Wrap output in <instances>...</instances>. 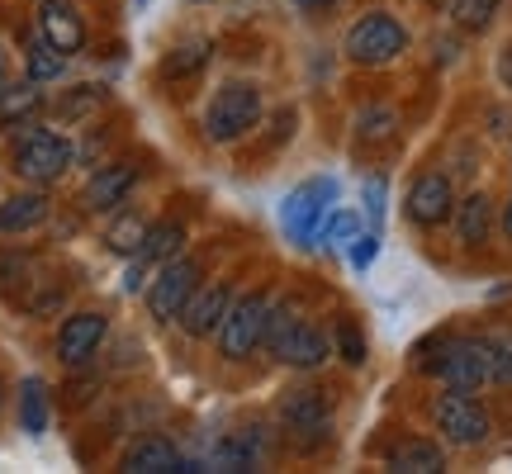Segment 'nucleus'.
<instances>
[{
  "label": "nucleus",
  "mask_w": 512,
  "mask_h": 474,
  "mask_svg": "<svg viewBox=\"0 0 512 474\" xmlns=\"http://www.w3.org/2000/svg\"><path fill=\"white\" fill-rule=\"evenodd\" d=\"M261 91H256L252 81H228L219 86V95L209 100V110H204V138L209 143H238L247 138L256 124H261Z\"/></svg>",
  "instance_id": "f257e3e1"
},
{
  "label": "nucleus",
  "mask_w": 512,
  "mask_h": 474,
  "mask_svg": "<svg viewBox=\"0 0 512 474\" xmlns=\"http://www.w3.org/2000/svg\"><path fill=\"white\" fill-rule=\"evenodd\" d=\"M408 53V29L389 10H366L347 29V57L356 67H389Z\"/></svg>",
  "instance_id": "f03ea898"
},
{
  "label": "nucleus",
  "mask_w": 512,
  "mask_h": 474,
  "mask_svg": "<svg viewBox=\"0 0 512 474\" xmlns=\"http://www.w3.org/2000/svg\"><path fill=\"white\" fill-rule=\"evenodd\" d=\"M422 370L437 375L446 389H484V384H494V365H489L484 337H446L437 356L422 361Z\"/></svg>",
  "instance_id": "7ed1b4c3"
},
{
  "label": "nucleus",
  "mask_w": 512,
  "mask_h": 474,
  "mask_svg": "<svg viewBox=\"0 0 512 474\" xmlns=\"http://www.w3.org/2000/svg\"><path fill=\"white\" fill-rule=\"evenodd\" d=\"M432 422L446 437V446H484L494 422L484 413V403L475 399V389H446L432 399Z\"/></svg>",
  "instance_id": "20e7f679"
},
{
  "label": "nucleus",
  "mask_w": 512,
  "mask_h": 474,
  "mask_svg": "<svg viewBox=\"0 0 512 474\" xmlns=\"http://www.w3.org/2000/svg\"><path fill=\"white\" fill-rule=\"evenodd\" d=\"M72 143L62 133H48V128H24L15 133V176L29 185H53L67 166H72Z\"/></svg>",
  "instance_id": "39448f33"
},
{
  "label": "nucleus",
  "mask_w": 512,
  "mask_h": 474,
  "mask_svg": "<svg viewBox=\"0 0 512 474\" xmlns=\"http://www.w3.org/2000/svg\"><path fill=\"white\" fill-rule=\"evenodd\" d=\"M266 309H271V294H233V304H228L219 332H214L219 356H228V361H247V356H256V347H261V328H266Z\"/></svg>",
  "instance_id": "423d86ee"
},
{
  "label": "nucleus",
  "mask_w": 512,
  "mask_h": 474,
  "mask_svg": "<svg viewBox=\"0 0 512 474\" xmlns=\"http://www.w3.org/2000/svg\"><path fill=\"white\" fill-rule=\"evenodd\" d=\"M204 285V266L195 256H171L157 266V280L147 285V313L157 323H176L185 309V299Z\"/></svg>",
  "instance_id": "0eeeda50"
},
{
  "label": "nucleus",
  "mask_w": 512,
  "mask_h": 474,
  "mask_svg": "<svg viewBox=\"0 0 512 474\" xmlns=\"http://www.w3.org/2000/svg\"><path fill=\"white\" fill-rule=\"evenodd\" d=\"M280 427H285L304 451L323 446V441L332 437V403H328V394H323V389H313V384L290 389V394L280 399Z\"/></svg>",
  "instance_id": "6e6552de"
},
{
  "label": "nucleus",
  "mask_w": 512,
  "mask_h": 474,
  "mask_svg": "<svg viewBox=\"0 0 512 474\" xmlns=\"http://www.w3.org/2000/svg\"><path fill=\"white\" fill-rule=\"evenodd\" d=\"M332 204H337V185L304 181L280 204V228H285L294 242H318V228H323V219L332 214Z\"/></svg>",
  "instance_id": "1a4fd4ad"
},
{
  "label": "nucleus",
  "mask_w": 512,
  "mask_h": 474,
  "mask_svg": "<svg viewBox=\"0 0 512 474\" xmlns=\"http://www.w3.org/2000/svg\"><path fill=\"white\" fill-rule=\"evenodd\" d=\"M408 219L418 223V228H441V223L456 214V185L451 176H441V171H422L418 181L408 185Z\"/></svg>",
  "instance_id": "9d476101"
},
{
  "label": "nucleus",
  "mask_w": 512,
  "mask_h": 474,
  "mask_svg": "<svg viewBox=\"0 0 512 474\" xmlns=\"http://www.w3.org/2000/svg\"><path fill=\"white\" fill-rule=\"evenodd\" d=\"M271 356L280 365H290V370H318V365L332 356V342L323 328H313V323H304V318H294L290 328H285V337L271 347Z\"/></svg>",
  "instance_id": "9b49d317"
},
{
  "label": "nucleus",
  "mask_w": 512,
  "mask_h": 474,
  "mask_svg": "<svg viewBox=\"0 0 512 474\" xmlns=\"http://www.w3.org/2000/svg\"><path fill=\"white\" fill-rule=\"evenodd\" d=\"M105 337H110V318L105 313H72L57 328V356H62V365H86Z\"/></svg>",
  "instance_id": "f8f14e48"
},
{
  "label": "nucleus",
  "mask_w": 512,
  "mask_h": 474,
  "mask_svg": "<svg viewBox=\"0 0 512 474\" xmlns=\"http://www.w3.org/2000/svg\"><path fill=\"white\" fill-rule=\"evenodd\" d=\"M133 185H138V162L100 166L91 181H86V190H81V209H86V214H110V209H119V204L128 200Z\"/></svg>",
  "instance_id": "ddd939ff"
},
{
  "label": "nucleus",
  "mask_w": 512,
  "mask_h": 474,
  "mask_svg": "<svg viewBox=\"0 0 512 474\" xmlns=\"http://www.w3.org/2000/svg\"><path fill=\"white\" fill-rule=\"evenodd\" d=\"M181 252H185V223H176V219L152 223L138 256H133V266H128V290H138L147 271H157L162 261H171V256H181Z\"/></svg>",
  "instance_id": "4468645a"
},
{
  "label": "nucleus",
  "mask_w": 512,
  "mask_h": 474,
  "mask_svg": "<svg viewBox=\"0 0 512 474\" xmlns=\"http://www.w3.org/2000/svg\"><path fill=\"white\" fill-rule=\"evenodd\" d=\"M228 304H233V290L219 285V280H209V285H200V290L185 299L181 328L190 332V337H214L223 323V313H228Z\"/></svg>",
  "instance_id": "2eb2a0df"
},
{
  "label": "nucleus",
  "mask_w": 512,
  "mask_h": 474,
  "mask_svg": "<svg viewBox=\"0 0 512 474\" xmlns=\"http://www.w3.org/2000/svg\"><path fill=\"white\" fill-rule=\"evenodd\" d=\"M38 34L53 43L62 57H76L86 48V24L67 0H43V15H38Z\"/></svg>",
  "instance_id": "dca6fc26"
},
{
  "label": "nucleus",
  "mask_w": 512,
  "mask_h": 474,
  "mask_svg": "<svg viewBox=\"0 0 512 474\" xmlns=\"http://www.w3.org/2000/svg\"><path fill=\"white\" fill-rule=\"evenodd\" d=\"M119 470H128V474H176V470H185V460L166 437H143L124 451Z\"/></svg>",
  "instance_id": "f3484780"
},
{
  "label": "nucleus",
  "mask_w": 512,
  "mask_h": 474,
  "mask_svg": "<svg viewBox=\"0 0 512 474\" xmlns=\"http://www.w3.org/2000/svg\"><path fill=\"white\" fill-rule=\"evenodd\" d=\"M456 237L465 242V247H484L489 242V233H494V200L484 195V190H475V195H465V200H456Z\"/></svg>",
  "instance_id": "a211bd4d"
},
{
  "label": "nucleus",
  "mask_w": 512,
  "mask_h": 474,
  "mask_svg": "<svg viewBox=\"0 0 512 474\" xmlns=\"http://www.w3.org/2000/svg\"><path fill=\"white\" fill-rule=\"evenodd\" d=\"M48 214H53V204L43 190L10 195V200H0V233H29L38 223H48Z\"/></svg>",
  "instance_id": "6ab92c4d"
},
{
  "label": "nucleus",
  "mask_w": 512,
  "mask_h": 474,
  "mask_svg": "<svg viewBox=\"0 0 512 474\" xmlns=\"http://www.w3.org/2000/svg\"><path fill=\"white\" fill-rule=\"evenodd\" d=\"M389 470H403V474H437L446 470V451L437 441H422V437H408L389 451Z\"/></svg>",
  "instance_id": "aec40b11"
},
{
  "label": "nucleus",
  "mask_w": 512,
  "mask_h": 474,
  "mask_svg": "<svg viewBox=\"0 0 512 474\" xmlns=\"http://www.w3.org/2000/svg\"><path fill=\"white\" fill-rule=\"evenodd\" d=\"M43 110V91H38V81H19V86H5L0 91V124H24L29 114Z\"/></svg>",
  "instance_id": "412c9836"
},
{
  "label": "nucleus",
  "mask_w": 512,
  "mask_h": 474,
  "mask_svg": "<svg viewBox=\"0 0 512 474\" xmlns=\"http://www.w3.org/2000/svg\"><path fill=\"white\" fill-rule=\"evenodd\" d=\"M209 62V38H190V43H176L171 53L162 57V76L176 81V76H195Z\"/></svg>",
  "instance_id": "4be33fe9"
},
{
  "label": "nucleus",
  "mask_w": 512,
  "mask_h": 474,
  "mask_svg": "<svg viewBox=\"0 0 512 474\" xmlns=\"http://www.w3.org/2000/svg\"><path fill=\"white\" fill-rule=\"evenodd\" d=\"M147 228H152V223H147L143 214H119V219L110 223V233H105V247H110L114 256H138Z\"/></svg>",
  "instance_id": "5701e85b"
},
{
  "label": "nucleus",
  "mask_w": 512,
  "mask_h": 474,
  "mask_svg": "<svg viewBox=\"0 0 512 474\" xmlns=\"http://www.w3.org/2000/svg\"><path fill=\"white\" fill-rule=\"evenodd\" d=\"M503 0H451V24L465 29V34H484L498 19Z\"/></svg>",
  "instance_id": "b1692460"
},
{
  "label": "nucleus",
  "mask_w": 512,
  "mask_h": 474,
  "mask_svg": "<svg viewBox=\"0 0 512 474\" xmlns=\"http://www.w3.org/2000/svg\"><path fill=\"white\" fill-rule=\"evenodd\" d=\"M399 133V114L389 105H370L356 114V143H389Z\"/></svg>",
  "instance_id": "393cba45"
},
{
  "label": "nucleus",
  "mask_w": 512,
  "mask_h": 474,
  "mask_svg": "<svg viewBox=\"0 0 512 474\" xmlns=\"http://www.w3.org/2000/svg\"><path fill=\"white\" fill-rule=\"evenodd\" d=\"M62 72H67V57H62L53 43H48V38L38 34L34 43H29V76H34L38 86H43V81H57Z\"/></svg>",
  "instance_id": "a878e982"
},
{
  "label": "nucleus",
  "mask_w": 512,
  "mask_h": 474,
  "mask_svg": "<svg viewBox=\"0 0 512 474\" xmlns=\"http://www.w3.org/2000/svg\"><path fill=\"white\" fill-rule=\"evenodd\" d=\"M19 422H24V432H34V437L48 432V399H43V384L38 380H24V394H19Z\"/></svg>",
  "instance_id": "bb28decb"
},
{
  "label": "nucleus",
  "mask_w": 512,
  "mask_h": 474,
  "mask_svg": "<svg viewBox=\"0 0 512 474\" xmlns=\"http://www.w3.org/2000/svg\"><path fill=\"white\" fill-rule=\"evenodd\" d=\"M356 233H361V219H356L351 209H337V204H332V214L323 219V228H318V242H323V247H351Z\"/></svg>",
  "instance_id": "cd10ccee"
},
{
  "label": "nucleus",
  "mask_w": 512,
  "mask_h": 474,
  "mask_svg": "<svg viewBox=\"0 0 512 474\" xmlns=\"http://www.w3.org/2000/svg\"><path fill=\"white\" fill-rule=\"evenodd\" d=\"M484 347H489V365H494V384H512V332H484Z\"/></svg>",
  "instance_id": "c85d7f7f"
},
{
  "label": "nucleus",
  "mask_w": 512,
  "mask_h": 474,
  "mask_svg": "<svg viewBox=\"0 0 512 474\" xmlns=\"http://www.w3.org/2000/svg\"><path fill=\"white\" fill-rule=\"evenodd\" d=\"M337 351H342V361L347 365H361L366 361V337L356 323H337Z\"/></svg>",
  "instance_id": "c756f323"
},
{
  "label": "nucleus",
  "mask_w": 512,
  "mask_h": 474,
  "mask_svg": "<svg viewBox=\"0 0 512 474\" xmlns=\"http://www.w3.org/2000/svg\"><path fill=\"white\" fill-rule=\"evenodd\" d=\"M375 252H380V237H375V233H356V237H351V266H356V271H366L370 261H375Z\"/></svg>",
  "instance_id": "7c9ffc66"
},
{
  "label": "nucleus",
  "mask_w": 512,
  "mask_h": 474,
  "mask_svg": "<svg viewBox=\"0 0 512 474\" xmlns=\"http://www.w3.org/2000/svg\"><path fill=\"white\" fill-rule=\"evenodd\" d=\"M366 209H370V219L380 223V214H384V181L375 176V181H366Z\"/></svg>",
  "instance_id": "2f4dec72"
},
{
  "label": "nucleus",
  "mask_w": 512,
  "mask_h": 474,
  "mask_svg": "<svg viewBox=\"0 0 512 474\" xmlns=\"http://www.w3.org/2000/svg\"><path fill=\"white\" fill-rule=\"evenodd\" d=\"M498 81H503V91H512V43L498 53Z\"/></svg>",
  "instance_id": "473e14b6"
},
{
  "label": "nucleus",
  "mask_w": 512,
  "mask_h": 474,
  "mask_svg": "<svg viewBox=\"0 0 512 474\" xmlns=\"http://www.w3.org/2000/svg\"><path fill=\"white\" fill-rule=\"evenodd\" d=\"M5 86H10V53L0 48V91H5Z\"/></svg>",
  "instance_id": "72a5a7b5"
},
{
  "label": "nucleus",
  "mask_w": 512,
  "mask_h": 474,
  "mask_svg": "<svg viewBox=\"0 0 512 474\" xmlns=\"http://www.w3.org/2000/svg\"><path fill=\"white\" fill-rule=\"evenodd\" d=\"M299 10H328V5H337V0H294Z\"/></svg>",
  "instance_id": "f704fd0d"
},
{
  "label": "nucleus",
  "mask_w": 512,
  "mask_h": 474,
  "mask_svg": "<svg viewBox=\"0 0 512 474\" xmlns=\"http://www.w3.org/2000/svg\"><path fill=\"white\" fill-rule=\"evenodd\" d=\"M503 237H508V242H512V200L503 204Z\"/></svg>",
  "instance_id": "c9c22d12"
},
{
  "label": "nucleus",
  "mask_w": 512,
  "mask_h": 474,
  "mask_svg": "<svg viewBox=\"0 0 512 474\" xmlns=\"http://www.w3.org/2000/svg\"><path fill=\"white\" fill-rule=\"evenodd\" d=\"M432 5H446V0H432Z\"/></svg>",
  "instance_id": "e433bc0d"
},
{
  "label": "nucleus",
  "mask_w": 512,
  "mask_h": 474,
  "mask_svg": "<svg viewBox=\"0 0 512 474\" xmlns=\"http://www.w3.org/2000/svg\"><path fill=\"white\" fill-rule=\"evenodd\" d=\"M0 399H5V389H0Z\"/></svg>",
  "instance_id": "4c0bfd02"
}]
</instances>
